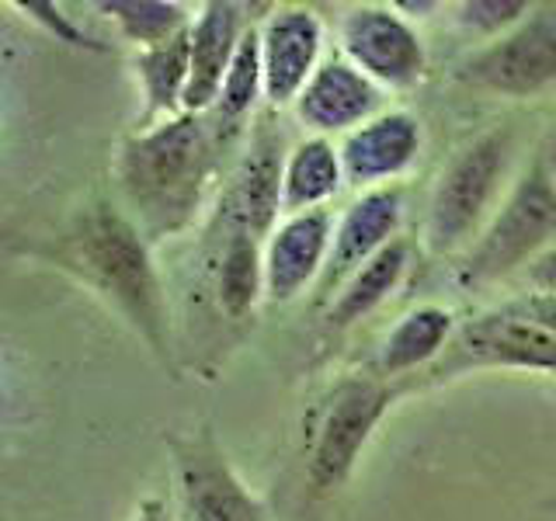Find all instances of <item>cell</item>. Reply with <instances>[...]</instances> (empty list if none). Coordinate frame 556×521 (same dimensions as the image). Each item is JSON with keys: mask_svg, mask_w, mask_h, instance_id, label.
Returning <instances> with one entry per match:
<instances>
[{"mask_svg": "<svg viewBox=\"0 0 556 521\" xmlns=\"http://www.w3.org/2000/svg\"><path fill=\"white\" fill-rule=\"evenodd\" d=\"M410 260H414V243L407 237H396L387 251L376 254L365 268H358L338 289L334 300L324 306L327 334H344V330H352L365 317H372V313L404 285Z\"/></svg>", "mask_w": 556, "mask_h": 521, "instance_id": "obj_19", "label": "cell"}, {"mask_svg": "<svg viewBox=\"0 0 556 521\" xmlns=\"http://www.w3.org/2000/svg\"><path fill=\"white\" fill-rule=\"evenodd\" d=\"M132 521H181V518L164 497H147V500H139Z\"/></svg>", "mask_w": 556, "mask_h": 521, "instance_id": "obj_27", "label": "cell"}, {"mask_svg": "<svg viewBox=\"0 0 556 521\" xmlns=\"http://www.w3.org/2000/svg\"><path fill=\"white\" fill-rule=\"evenodd\" d=\"M330 208H313L300 216H282L265 240V300L295 303L306 289H317L334 243Z\"/></svg>", "mask_w": 556, "mask_h": 521, "instance_id": "obj_15", "label": "cell"}, {"mask_svg": "<svg viewBox=\"0 0 556 521\" xmlns=\"http://www.w3.org/2000/svg\"><path fill=\"white\" fill-rule=\"evenodd\" d=\"M286 129L275 109H261L248 132L240 156L233 161L230 178H226L219 199L248 223L257 240H268L282 219V178H286Z\"/></svg>", "mask_w": 556, "mask_h": 521, "instance_id": "obj_10", "label": "cell"}, {"mask_svg": "<svg viewBox=\"0 0 556 521\" xmlns=\"http://www.w3.org/2000/svg\"><path fill=\"white\" fill-rule=\"evenodd\" d=\"M456 327H459L456 313L439 303L414 306L390 327V334L382 338L372 372L379 379L404 386L407 379L421 376L425 369H431V365L439 361L445 344L456 334Z\"/></svg>", "mask_w": 556, "mask_h": 521, "instance_id": "obj_18", "label": "cell"}, {"mask_svg": "<svg viewBox=\"0 0 556 521\" xmlns=\"http://www.w3.org/2000/svg\"><path fill=\"white\" fill-rule=\"evenodd\" d=\"M553 511H556V500H553Z\"/></svg>", "mask_w": 556, "mask_h": 521, "instance_id": "obj_30", "label": "cell"}, {"mask_svg": "<svg viewBox=\"0 0 556 521\" xmlns=\"http://www.w3.org/2000/svg\"><path fill=\"white\" fill-rule=\"evenodd\" d=\"M404 17H425L428 11H442V4H417V0H400V4H393Z\"/></svg>", "mask_w": 556, "mask_h": 521, "instance_id": "obj_28", "label": "cell"}, {"mask_svg": "<svg viewBox=\"0 0 556 521\" xmlns=\"http://www.w3.org/2000/svg\"><path fill=\"white\" fill-rule=\"evenodd\" d=\"M518 129L511 122L491 126L452 156L434 178L421 243L431 257H463L494 219L511 191Z\"/></svg>", "mask_w": 556, "mask_h": 521, "instance_id": "obj_3", "label": "cell"}, {"mask_svg": "<svg viewBox=\"0 0 556 521\" xmlns=\"http://www.w3.org/2000/svg\"><path fill=\"white\" fill-rule=\"evenodd\" d=\"M452 77L480 94H543L556 84V4H535L521 25L469 52Z\"/></svg>", "mask_w": 556, "mask_h": 521, "instance_id": "obj_8", "label": "cell"}, {"mask_svg": "<svg viewBox=\"0 0 556 521\" xmlns=\"http://www.w3.org/2000/svg\"><path fill=\"white\" fill-rule=\"evenodd\" d=\"M501 309H508L511 317H521L535 327H543L546 334L556 338V295H543V292H521L515 300L497 303Z\"/></svg>", "mask_w": 556, "mask_h": 521, "instance_id": "obj_25", "label": "cell"}, {"mask_svg": "<svg viewBox=\"0 0 556 521\" xmlns=\"http://www.w3.org/2000/svg\"><path fill=\"white\" fill-rule=\"evenodd\" d=\"M11 8L22 11L28 22H35L42 31H49L52 39L70 46V49H84V52H109V46H104L101 39H94L91 31H87L84 25H77L74 17H70L63 11V4H56V0H14Z\"/></svg>", "mask_w": 556, "mask_h": 521, "instance_id": "obj_24", "label": "cell"}, {"mask_svg": "<svg viewBox=\"0 0 556 521\" xmlns=\"http://www.w3.org/2000/svg\"><path fill=\"white\" fill-rule=\"evenodd\" d=\"M532 8L535 4H529V0H463V4H456L452 17H456L459 31L477 35L483 42H494L504 31L526 22Z\"/></svg>", "mask_w": 556, "mask_h": 521, "instance_id": "obj_23", "label": "cell"}, {"mask_svg": "<svg viewBox=\"0 0 556 521\" xmlns=\"http://www.w3.org/2000/svg\"><path fill=\"white\" fill-rule=\"evenodd\" d=\"M421 150H425L421 118L404 109L379 112L376 118H369L365 126L341 139L344 185L358 191L390 188L417 164Z\"/></svg>", "mask_w": 556, "mask_h": 521, "instance_id": "obj_14", "label": "cell"}, {"mask_svg": "<svg viewBox=\"0 0 556 521\" xmlns=\"http://www.w3.org/2000/svg\"><path fill=\"white\" fill-rule=\"evenodd\" d=\"M167 452L181 521H271L208 424L167 434Z\"/></svg>", "mask_w": 556, "mask_h": 521, "instance_id": "obj_7", "label": "cell"}, {"mask_svg": "<svg viewBox=\"0 0 556 521\" xmlns=\"http://www.w3.org/2000/svg\"><path fill=\"white\" fill-rule=\"evenodd\" d=\"M205 275L213 282L216 309L233 323L254 317L265 300V240H257L223 199L208 219Z\"/></svg>", "mask_w": 556, "mask_h": 521, "instance_id": "obj_11", "label": "cell"}, {"mask_svg": "<svg viewBox=\"0 0 556 521\" xmlns=\"http://www.w3.org/2000/svg\"><path fill=\"white\" fill-rule=\"evenodd\" d=\"M521 282L529 285V292H543V295H556V243L546 251V254H539L532 265L518 275Z\"/></svg>", "mask_w": 556, "mask_h": 521, "instance_id": "obj_26", "label": "cell"}, {"mask_svg": "<svg viewBox=\"0 0 556 521\" xmlns=\"http://www.w3.org/2000/svg\"><path fill=\"white\" fill-rule=\"evenodd\" d=\"M539 156H543V164H546V170L553 174V178H556V136L549 139V147L543 150V153H539Z\"/></svg>", "mask_w": 556, "mask_h": 521, "instance_id": "obj_29", "label": "cell"}, {"mask_svg": "<svg viewBox=\"0 0 556 521\" xmlns=\"http://www.w3.org/2000/svg\"><path fill=\"white\" fill-rule=\"evenodd\" d=\"M556 243V178L543 156L518 174L494 219L452 268L459 292H480L521 275Z\"/></svg>", "mask_w": 556, "mask_h": 521, "instance_id": "obj_5", "label": "cell"}, {"mask_svg": "<svg viewBox=\"0 0 556 521\" xmlns=\"http://www.w3.org/2000/svg\"><path fill=\"white\" fill-rule=\"evenodd\" d=\"M22 254L91 289L143 341L150 358L174 382L181 379L170 303L161 268L153 260V243L139 233L118 199H87L56 226V233L25 243Z\"/></svg>", "mask_w": 556, "mask_h": 521, "instance_id": "obj_1", "label": "cell"}, {"mask_svg": "<svg viewBox=\"0 0 556 521\" xmlns=\"http://www.w3.org/2000/svg\"><path fill=\"white\" fill-rule=\"evenodd\" d=\"M230 161L208 115H174L136 129L115 153V195L153 247L199 223L208 191Z\"/></svg>", "mask_w": 556, "mask_h": 521, "instance_id": "obj_2", "label": "cell"}, {"mask_svg": "<svg viewBox=\"0 0 556 521\" xmlns=\"http://www.w3.org/2000/svg\"><path fill=\"white\" fill-rule=\"evenodd\" d=\"M139 94H143V115L139 129H150L156 122L174 118L185 112V91L191 74V28L164 46L136 52L132 60Z\"/></svg>", "mask_w": 556, "mask_h": 521, "instance_id": "obj_20", "label": "cell"}, {"mask_svg": "<svg viewBox=\"0 0 556 521\" xmlns=\"http://www.w3.org/2000/svg\"><path fill=\"white\" fill-rule=\"evenodd\" d=\"M400 223H404V188L390 185L362 191L334 226V243H330V257L320 282L313 289V303L327 306L334 300L348 278L369 265L376 254H382L400 237Z\"/></svg>", "mask_w": 556, "mask_h": 521, "instance_id": "obj_13", "label": "cell"}, {"mask_svg": "<svg viewBox=\"0 0 556 521\" xmlns=\"http://www.w3.org/2000/svg\"><path fill=\"white\" fill-rule=\"evenodd\" d=\"M341 56L382 91H414L428 74L425 39L393 4H355L338 22Z\"/></svg>", "mask_w": 556, "mask_h": 521, "instance_id": "obj_9", "label": "cell"}, {"mask_svg": "<svg viewBox=\"0 0 556 521\" xmlns=\"http://www.w3.org/2000/svg\"><path fill=\"white\" fill-rule=\"evenodd\" d=\"M251 8L233 0H205L191 22V74L185 91L188 115H208L230 77L237 49L251 28Z\"/></svg>", "mask_w": 556, "mask_h": 521, "instance_id": "obj_16", "label": "cell"}, {"mask_svg": "<svg viewBox=\"0 0 556 521\" xmlns=\"http://www.w3.org/2000/svg\"><path fill=\"white\" fill-rule=\"evenodd\" d=\"M98 11L112 17L118 39L136 46V52L178 39L195 22L191 8L178 0H101Z\"/></svg>", "mask_w": 556, "mask_h": 521, "instance_id": "obj_22", "label": "cell"}, {"mask_svg": "<svg viewBox=\"0 0 556 521\" xmlns=\"http://www.w3.org/2000/svg\"><path fill=\"white\" fill-rule=\"evenodd\" d=\"M261 69H265V104L275 112L295 104L303 87L320 69L324 17L306 4H278L257 25Z\"/></svg>", "mask_w": 556, "mask_h": 521, "instance_id": "obj_12", "label": "cell"}, {"mask_svg": "<svg viewBox=\"0 0 556 521\" xmlns=\"http://www.w3.org/2000/svg\"><path fill=\"white\" fill-rule=\"evenodd\" d=\"M404 390L379 379L372 369L348 372L330 386L306 421L303 483L313 500L334 497L352 480L362 452L369 448L382 417L393 410Z\"/></svg>", "mask_w": 556, "mask_h": 521, "instance_id": "obj_4", "label": "cell"}, {"mask_svg": "<svg viewBox=\"0 0 556 521\" xmlns=\"http://www.w3.org/2000/svg\"><path fill=\"white\" fill-rule=\"evenodd\" d=\"M382 87H376L358 66L344 56H330L320 63L313 80L295 98L292 112L313 136H338L355 132L369 118L379 115Z\"/></svg>", "mask_w": 556, "mask_h": 521, "instance_id": "obj_17", "label": "cell"}, {"mask_svg": "<svg viewBox=\"0 0 556 521\" xmlns=\"http://www.w3.org/2000/svg\"><path fill=\"white\" fill-rule=\"evenodd\" d=\"M341 188H344L341 147L330 143L327 136H306L300 143H292L286 156V178H282V216L327 208V202Z\"/></svg>", "mask_w": 556, "mask_h": 521, "instance_id": "obj_21", "label": "cell"}, {"mask_svg": "<svg viewBox=\"0 0 556 521\" xmlns=\"http://www.w3.org/2000/svg\"><path fill=\"white\" fill-rule=\"evenodd\" d=\"M469 372H539L556 376V338L546 334L521 317H511L508 309H483L477 317L459 320L456 334L445 344L439 361L421 376L407 379L404 393L448 386Z\"/></svg>", "mask_w": 556, "mask_h": 521, "instance_id": "obj_6", "label": "cell"}]
</instances>
